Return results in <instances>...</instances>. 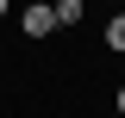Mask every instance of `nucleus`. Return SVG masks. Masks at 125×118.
<instances>
[{
    "mask_svg": "<svg viewBox=\"0 0 125 118\" xmlns=\"http://www.w3.org/2000/svg\"><path fill=\"white\" fill-rule=\"evenodd\" d=\"M19 37H56V13H50V0H31L25 13H19Z\"/></svg>",
    "mask_w": 125,
    "mask_h": 118,
    "instance_id": "1",
    "label": "nucleus"
},
{
    "mask_svg": "<svg viewBox=\"0 0 125 118\" xmlns=\"http://www.w3.org/2000/svg\"><path fill=\"white\" fill-rule=\"evenodd\" d=\"M50 13H56V31H75L88 19V0H50Z\"/></svg>",
    "mask_w": 125,
    "mask_h": 118,
    "instance_id": "2",
    "label": "nucleus"
},
{
    "mask_svg": "<svg viewBox=\"0 0 125 118\" xmlns=\"http://www.w3.org/2000/svg\"><path fill=\"white\" fill-rule=\"evenodd\" d=\"M100 44H106L113 56H125V6H113V19H106V31H100Z\"/></svg>",
    "mask_w": 125,
    "mask_h": 118,
    "instance_id": "3",
    "label": "nucleus"
},
{
    "mask_svg": "<svg viewBox=\"0 0 125 118\" xmlns=\"http://www.w3.org/2000/svg\"><path fill=\"white\" fill-rule=\"evenodd\" d=\"M113 112H125V81H119V93H113Z\"/></svg>",
    "mask_w": 125,
    "mask_h": 118,
    "instance_id": "4",
    "label": "nucleus"
},
{
    "mask_svg": "<svg viewBox=\"0 0 125 118\" xmlns=\"http://www.w3.org/2000/svg\"><path fill=\"white\" fill-rule=\"evenodd\" d=\"M6 6H13V0H0V19H6Z\"/></svg>",
    "mask_w": 125,
    "mask_h": 118,
    "instance_id": "5",
    "label": "nucleus"
},
{
    "mask_svg": "<svg viewBox=\"0 0 125 118\" xmlns=\"http://www.w3.org/2000/svg\"><path fill=\"white\" fill-rule=\"evenodd\" d=\"M106 6H125V0H106Z\"/></svg>",
    "mask_w": 125,
    "mask_h": 118,
    "instance_id": "6",
    "label": "nucleus"
},
{
    "mask_svg": "<svg viewBox=\"0 0 125 118\" xmlns=\"http://www.w3.org/2000/svg\"><path fill=\"white\" fill-rule=\"evenodd\" d=\"M113 118H125V112H113Z\"/></svg>",
    "mask_w": 125,
    "mask_h": 118,
    "instance_id": "7",
    "label": "nucleus"
}]
</instances>
